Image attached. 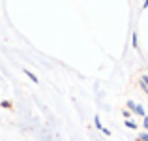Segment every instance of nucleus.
<instances>
[{"instance_id": "f257e3e1", "label": "nucleus", "mask_w": 148, "mask_h": 141, "mask_svg": "<svg viewBox=\"0 0 148 141\" xmlns=\"http://www.w3.org/2000/svg\"><path fill=\"white\" fill-rule=\"evenodd\" d=\"M141 139H143V141H148V134H143V135H141Z\"/></svg>"}]
</instances>
